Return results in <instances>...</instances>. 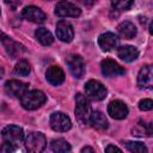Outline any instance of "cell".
I'll return each instance as SVG.
<instances>
[{
	"mask_svg": "<svg viewBox=\"0 0 153 153\" xmlns=\"http://www.w3.org/2000/svg\"><path fill=\"white\" fill-rule=\"evenodd\" d=\"M153 108V102L152 99H142L139 102V109L142 111H148Z\"/></svg>",
	"mask_w": 153,
	"mask_h": 153,
	"instance_id": "obj_27",
	"label": "cell"
},
{
	"mask_svg": "<svg viewBox=\"0 0 153 153\" xmlns=\"http://www.w3.org/2000/svg\"><path fill=\"white\" fill-rule=\"evenodd\" d=\"M1 136H2V140L5 142L12 145L13 147H17L22 142V140L24 137V133H23V129L20 127L11 124V126H7L2 129Z\"/></svg>",
	"mask_w": 153,
	"mask_h": 153,
	"instance_id": "obj_4",
	"label": "cell"
},
{
	"mask_svg": "<svg viewBox=\"0 0 153 153\" xmlns=\"http://www.w3.org/2000/svg\"><path fill=\"white\" fill-rule=\"evenodd\" d=\"M50 127L53 130L55 131H67L71 129L72 127V122L69 120V117L67 115H65L63 112H54L50 116Z\"/></svg>",
	"mask_w": 153,
	"mask_h": 153,
	"instance_id": "obj_6",
	"label": "cell"
},
{
	"mask_svg": "<svg viewBox=\"0 0 153 153\" xmlns=\"http://www.w3.org/2000/svg\"><path fill=\"white\" fill-rule=\"evenodd\" d=\"M56 35H57V38L60 41L69 43L74 37V30L68 22L61 20L56 25Z\"/></svg>",
	"mask_w": 153,
	"mask_h": 153,
	"instance_id": "obj_15",
	"label": "cell"
},
{
	"mask_svg": "<svg viewBox=\"0 0 153 153\" xmlns=\"http://www.w3.org/2000/svg\"><path fill=\"white\" fill-rule=\"evenodd\" d=\"M35 36H36L37 41L43 45H50L54 42V37H53L51 32L45 27H38L35 31Z\"/></svg>",
	"mask_w": 153,
	"mask_h": 153,
	"instance_id": "obj_21",
	"label": "cell"
},
{
	"mask_svg": "<svg viewBox=\"0 0 153 153\" xmlns=\"http://www.w3.org/2000/svg\"><path fill=\"white\" fill-rule=\"evenodd\" d=\"M22 16L24 19L32 22V23H43L45 20L44 12L39 7H36V6H26L23 10Z\"/></svg>",
	"mask_w": 153,
	"mask_h": 153,
	"instance_id": "obj_14",
	"label": "cell"
},
{
	"mask_svg": "<svg viewBox=\"0 0 153 153\" xmlns=\"http://www.w3.org/2000/svg\"><path fill=\"white\" fill-rule=\"evenodd\" d=\"M134 0H111V5L114 8L123 11V10H128L131 5H133Z\"/></svg>",
	"mask_w": 153,
	"mask_h": 153,
	"instance_id": "obj_26",
	"label": "cell"
},
{
	"mask_svg": "<svg viewBox=\"0 0 153 153\" xmlns=\"http://www.w3.org/2000/svg\"><path fill=\"white\" fill-rule=\"evenodd\" d=\"M133 135L135 136H151L152 135V123L149 124H145L142 121H140L135 128H133Z\"/></svg>",
	"mask_w": 153,
	"mask_h": 153,
	"instance_id": "obj_23",
	"label": "cell"
},
{
	"mask_svg": "<svg viewBox=\"0 0 153 153\" xmlns=\"http://www.w3.org/2000/svg\"><path fill=\"white\" fill-rule=\"evenodd\" d=\"M78 1H80L81 4H84V5H86V6H91V5H93L97 0H78Z\"/></svg>",
	"mask_w": 153,
	"mask_h": 153,
	"instance_id": "obj_30",
	"label": "cell"
},
{
	"mask_svg": "<svg viewBox=\"0 0 153 153\" xmlns=\"http://www.w3.org/2000/svg\"><path fill=\"white\" fill-rule=\"evenodd\" d=\"M45 78L51 85H60L65 81V73L59 66H51L45 72Z\"/></svg>",
	"mask_w": 153,
	"mask_h": 153,
	"instance_id": "obj_17",
	"label": "cell"
},
{
	"mask_svg": "<svg viewBox=\"0 0 153 153\" xmlns=\"http://www.w3.org/2000/svg\"><path fill=\"white\" fill-rule=\"evenodd\" d=\"M98 44L104 51H109L114 48L117 47L118 44V38L115 33L112 32H104L98 37Z\"/></svg>",
	"mask_w": 153,
	"mask_h": 153,
	"instance_id": "obj_16",
	"label": "cell"
},
{
	"mask_svg": "<svg viewBox=\"0 0 153 153\" xmlns=\"http://www.w3.org/2000/svg\"><path fill=\"white\" fill-rule=\"evenodd\" d=\"M47 146L45 136L39 131H32L25 137V147L29 152L39 153Z\"/></svg>",
	"mask_w": 153,
	"mask_h": 153,
	"instance_id": "obj_3",
	"label": "cell"
},
{
	"mask_svg": "<svg viewBox=\"0 0 153 153\" xmlns=\"http://www.w3.org/2000/svg\"><path fill=\"white\" fill-rule=\"evenodd\" d=\"M117 55H118V57L121 60H123L126 62H131V61L137 59L139 50L133 45H123V47L118 48Z\"/></svg>",
	"mask_w": 153,
	"mask_h": 153,
	"instance_id": "obj_18",
	"label": "cell"
},
{
	"mask_svg": "<svg viewBox=\"0 0 153 153\" xmlns=\"http://www.w3.org/2000/svg\"><path fill=\"white\" fill-rule=\"evenodd\" d=\"M29 88V84L19 80H10L5 84V91L12 97H22Z\"/></svg>",
	"mask_w": 153,
	"mask_h": 153,
	"instance_id": "obj_13",
	"label": "cell"
},
{
	"mask_svg": "<svg viewBox=\"0 0 153 153\" xmlns=\"http://www.w3.org/2000/svg\"><path fill=\"white\" fill-rule=\"evenodd\" d=\"M91 104L88 99L82 93H76L75 96V116L82 124H88L91 116Z\"/></svg>",
	"mask_w": 153,
	"mask_h": 153,
	"instance_id": "obj_2",
	"label": "cell"
},
{
	"mask_svg": "<svg viewBox=\"0 0 153 153\" xmlns=\"http://www.w3.org/2000/svg\"><path fill=\"white\" fill-rule=\"evenodd\" d=\"M47 100V96L39 90H31L26 91L20 97V103L24 109L26 110H36L42 106Z\"/></svg>",
	"mask_w": 153,
	"mask_h": 153,
	"instance_id": "obj_1",
	"label": "cell"
},
{
	"mask_svg": "<svg viewBox=\"0 0 153 153\" xmlns=\"http://www.w3.org/2000/svg\"><path fill=\"white\" fill-rule=\"evenodd\" d=\"M80 13L81 10L67 0H62L55 6V14L59 17H78Z\"/></svg>",
	"mask_w": 153,
	"mask_h": 153,
	"instance_id": "obj_7",
	"label": "cell"
},
{
	"mask_svg": "<svg viewBox=\"0 0 153 153\" xmlns=\"http://www.w3.org/2000/svg\"><path fill=\"white\" fill-rule=\"evenodd\" d=\"M30 71H31V67H30V63L26 60L18 61L16 67H14V73L18 74V75H22V76L27 75L30 73Z\"/></svg>",
	"mask_w": 153,
	"mask_h": 153,
	"instance_id": "obj_25",
	"label": "cell"
},
{
	"mask_svg": "<svg viewBox=\"0 0 153 153\" xmlns=\"http://www.w3.org/2000/svg\"><path fill=\"white\" fill-rule=\"evenodd\" d=\"M100 68H102V73L105 76H109V78L124 74L123 67H121L115 60H111V59L103 60L102 63H100Z\"/></svg>",
	"mask_w": 153,
	"mask_h": 153,
	"instance_id": "obj_12",
	"label": "cell"
},
{
	"mask_svg": "<svg viewBox=\"0 0 153 153\" xmlns=\"http://www.w3.org/2000/svg\"><path fill=\"white\" fill-rule=\"evenodd\" d=\"M50 148H51L53 152H56V153H65V152H69L72 149L71 145L65 139L53 140L51 143H50Z\"/></svg>",
	"mask_w": 153,
	"mask_h": 153,
	"instance_id": "obj_22",
	"label": "cell"
},
{
	"mask_svg": "<svg viewBox=\"0 0 153 153\" xmlns=\"http://www.w3.org/2000/svg\"><path fill=\"white\" fill-rule=\"evenodd\" d=\"M2 75H4V69H2V67H0V79L2 78Z\"/></svg>",
	"mask_w": 153,
	"mask_h": 153,
	"instance_id": "obj_32",
	"label": "cell"
},
{
	"mask_svg": "<svg viewBox=\"0 0 153 153\" xmlns=\"http://www.w3.org/2000/svg\"><path fill=\"white\" fill-rule=\"evenodd\" d=\"M137 86L146 90L153 87V69L151 65H146L140 69L137 74Z\"/></svg>",
	"mask_w": 153,
	"mask_h": 153,
	"instance_id": "obj_10",
	"label": "cell"
},
{
	"mask_svg": "<svg viewBox=\"0 0 153 153\" xmlns=\"http://www.w3.org/2000/svg\"><path fill=\"white\" fill-rule=\"evenodd\" d=\"M108 112L109 115L115 120H123L128 115V106L124 102L116 99L109 103L108 105Z\"/></svg>",
	"mask_w": 153,
	"mask_h": 153,
	"instance_id": "obj_11",
	"label": "cell"
},
{
	"mask_svg": "<svg viewBox=\"0 0 153 153\" xmlns=\"http://www.w3.org/2000/svg\"><path fill=\"white\" fill-rule=\"evenodd\" d=\"M124 146L128 151L135 152V153H147L148 149L142 142H136V141H126Z\"/></svg>",
	"mask_w": 153,
	"mask_h": 153,
	"instance_id": "obj_24",
	"label": "cell"
},
{
	"mask_svg": "<svg viewBox=\"0 0 153 153\" xmlns=\"http://www.w3.org/2000/svg\"><path fill=\"white\" fill-rule=\"evenodd\" d=\"M49 1H50V0H49Z\"/></svg>",
	"mask_w": 153,
	"mask_h": 153,
	"instance_id": "obj_33",
	"label": "cell"
},
{
	"mask_svg": "<svg viewBox=\"0 0 153 153\" xmlns=\"http://www.w3.org/2000/svg\"><path fill=\"white\" fill-rule=\"evenodd\" d=\"M81 152L84 153V152H91V153H93L94 152V149L93 148H91V147H84L82 149H81Z\"/></svg>",
	"mask_w": 153,
	"mask_h": 153,
	"instance_id": "obj_31",
	"label": "cell"
},
{
	"mask_svg": "<svg viewBox=\"0 0 153 153\" xmlns=\"http://www.w3.org/2000/svg\"><path fill=\"white\" fill-rule=\"evenodd\" d=\"M0 39L7 51V54L12 57V59H16L18 57L19 55H22V53L24 51V47L22 44H19L18 42H16L14 39H12L11 37H8L7 35H5L4 32L0 31Z\"/></svg>",
	"mask_w": 153,
	"mask_h": 153,
	"instance_id": "obj_9",
	"label": "cell"
},
{
	"mask_svg": "<svg viewBox=\"0 0 153 153\" xmlns=\"http://www.w3.org/2000/svg\"><path fill=\"white\" fill-rule=\"evenodd\" d=\"M117 31H118V33H120L123 38L130 39V38H133V37L136 35V26H135L131 22L126 20V22H122L121 24H118Z\"/></svg>",
	"mask_w": 153,
	"mask_h": 153,
	"instance_id": "obj_20",
	"label": "cell"
},
{
	"mask_svg": "<svg viewBox=\"0 0 153 153\" xmlns=\"http://www.w3.org/2000/svg\"><path fill=\"white\" fill-rule=\"evenodd\" d=\"M66 62L68 65V68H69L71 73L75 78L80 79L84 75V73H85V61L80 55L72 54L66 59Z\"/></svg>",
	"mask_w": 153,
	"mask_h": 153,
	"instance_id": "obj_8",
	"label": "cell"
},
{
	"mask_svg": "<svg viewBox=\"0 0 153 153\" xmlns=\"http://www.w3.org/2000/svg\"><path fill=\"white\" fill-rule=\"evenodd\" d=\"M0 13H1V12H0Z\"/></svg>",
	"mask_w": 153,
	"mask_h": 153,
	"instance_id": "obj_34",
	"label": "cell"
},
{
	"mask_svg": "<svg viewBox=\"0 0 153 153\" xmlns=\"http://www.w3.org/2000/svg\"><path fill=\"white\" fill-rule=\"evenodd\" d=\"M16 149V147H13L12 145L5 142V143H1L0 145V152H4V153H8V152H13Z\"/></svg>",
	"mask_w": 153,
	"mask_h": 153,
	"instance_id": "obj_28",
	"label": "cell"
},
{
	"mask_svg": "<svg viewBox=\"0 0 153 153\" xmlns=\"http://www.w3.org/2000/svg\"><path fill=\"white\" fill-rule=\"evenodd\" d=\"M90 124H92L93 128L98 129V130H104L108 128V120L105 117V115L100 111H93L91 112L90 116Z\"/></svg>",
	"mask_w": 153,
	"mask_h": 153,
	"instance_id": "obj_19",
	"label": "cell"
},
{
	"mask_svg": "<svg viewBox=\"0 0 153 153\" xmlns=\"http://www.w3.org/2000/svg\"><path fill=\"white\" fill-rule=\"evenodd\" d=\"M105 152H122V149L121 148H118V147H116V146H112V145H109L106 148H105Z\"/></svg>",
	"mask_w": 153,
	"mask_h": 153,
	"instance_id": "obj_29",
	"label": "cell"
},
{
	"mask_svg": "<svg viewBox=\"0 0 153 153\" xmlns=\"http://www.w3.org/2000/svg\"><path fill=\"white\" fill-rule=\"evenodd\" d=\"M85 92L86 96L92 100H102L108 93L105 86L97 80H88L85 84Z\"/></svg>",
	"mask_w": 153,
	"mask_h": 153,
	"instance_id": "obj_5",
	"label": "cell"
}]
</instances>
